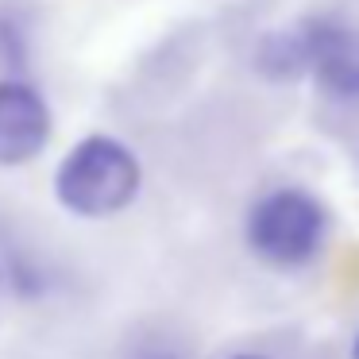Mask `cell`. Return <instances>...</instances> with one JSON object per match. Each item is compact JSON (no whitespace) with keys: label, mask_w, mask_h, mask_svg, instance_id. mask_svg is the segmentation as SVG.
<instances>
[{"label":"cell","mask_w":359,"mask_h":359,"mask_svg":"<svg viewBox=\"0 0 359 359\" xmlns=\"http://www.w3.org/2000/svg\"><path fill=\"white\" fill-rule=\"evenodd\" d=\"M135 359H178L170 348H143V351H135Z\"/></svg>","instance_id":"52a82bcc"},{"label":"cell","mask_w":359,"mask_h":359,"mask_svg":"<svg viewBox=\"0 0 359 359\" xmlns=\"http://www.w3.org/2000/svg\"><path fill=\"white\" fill-rule=\"evenodd\" d=\"M50 140V109L39 89L20 78L0 81V166H24Z\"/></svg>","instance_id":"3957f363"},{"label":"cell","mask_w":359,"mask_h":359,"mask_svg":"<svg viewBox=\"0 0 359 359\" xmlns=\"http://www.w3.org/2000/svg\"><path fill=\"white\" fill-rule=\"evenodd\" d=\"M27 50H24V32L12 16H0V62L8 66H24Z\"/></svg>","instance_id":"8992f818"},{"label":"cell","mask_w":359,"mask_h":359,"mask_svg":"<svg viewBox=\"0 0 359 359\" xmlns=\"http://www.w3.org/2000/svg\"><path fill=\"white\" fill-rule=\"evenodd\" d=\"M328 217L317 197L302 189H274L251 209L248 243L259 259L274 266H302L325 243Z\"/></svg>","instance_id":"7a4b0ae2"},{"label":"cell","mask_w":359,"mask_h":359,"mask_svg":"<svg viewBox=\"0 0 359 359\" xmlns=\"http://www.w3.org/2000/svg\"><path fill=\"white\" fill-rule=\"evenodd\" d=\"M140 158L112 135H86L55 170V197L74 217L101 220L128 209L140 194Z\"/></svg>","instance_id":"6da1fadb"},{"label":"cell","mask_w":359,"mask_h":359,"mask_svg":"<svg viewBox=\"0 0 359 359\" xmlns=\"http://www.w3.org/2000/svg\"><path fill=\"white\" fill-rule=\"evenodd\" d=\"M236 359H263V355H236Z\"/></svg>","instance_id":"9c48e42d"},{"label":"cell","mask_w":359,"mask_h":359,"mask_svg":"<svg viewBox=\"0 0 359 359\" xmlns=\"http://www.w3.org/2000/svg\"><path fill=\"white\" fill-rule=\"evenodd\" d=\"M351 355H355V359H359V336H355V351H351Z\"/></svg>","instance_id":"ba28073f"},{"label":"cell","mask_w":359,"mask_h":359,"mask_svg":"<svg viewBox=\"0 0 359 359\" xmlns=\"http://www.w3.org/2000/svg\"><path fill=\"white\" fill-rule=\"evenodd\" d=\"M313 78L320 81L325 93L355 101L359 97V32L355 27H344L332 20L325 47L317 55V66H313Z\"/></svg>","instance_id":"5b68a950"},{"label":"cell","mask_w":359,"mask_h":359,"mask_svg":"<svg viewBox=\"0 0 359 359\" xmlns=\"http://www.w3.org/2000/svg\"><path fill=\"white\" fill-rule=\"evenodd\" d=\"M328 27H332L328 16H309V20H297L290 27L271 32L255 50L259 74H266L274 81H290V78H302V74H313Z\"/></svg>","instance_id":"277c9868"}]
</instances>
